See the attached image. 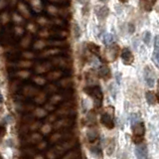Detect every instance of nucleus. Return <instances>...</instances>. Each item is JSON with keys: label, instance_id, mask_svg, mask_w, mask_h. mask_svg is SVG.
<instances>
[{"label": "nucleus", "instance_id": "4c0bfd02", "mask_svg": "<svg viewBox=\"0 0 159 159\" xmlns=\"http://www.w3.org/2000/svg\"><path fill=\"white\" fill-rule=\"evenodd\" d=\"M24 1H30V0H24Z\"/></svg>", "mask_w": 159, "mask_h": 159}, {"label": "nucleus", "instance_id": "4be33fe9", "mask_svg": "<svg viewBox=\"0 0 159 159\" xmlns=\"http://www.w3.org/2000/svg\"><path fill=\"white\" fill-rule=\"evenodd\" d=\"M153 52H158L159 53V35L154 38V51Z\"/></svg>", "mask_w": 159, "mask_h": 159}, {"label": "nucleus", "instance_id": "f257e3e1", "mask_svg": "<svg viewBox=\"0 0 159 159\" xmlns=\"http://www.w3.org/2000/svg\"><path fill=\"white\" fill-rule=\"evenodd\" d=\"M94 14L99 21H104L109 15V8L107 5H98L94 7Z\"/></svg>", "mask_w": 159, "mask_h": 159}, {"label": "nucleus", "instance_id": "c756f323", "mask_svg": "<svg viewBox=\"0 0 159 159\" xmlns=\"http://www.w3.org/2000/svg\"><path fill=\"white\" fill-rule=\"evenodd\" d=\"M133 31H134V27L132 26V24H128V32L133 33Z\"/></svg>", "mask_w": 159, "mask_h": 159}, {"label": "nucleus", "instance_id": "e433bc0d", "mask_svg": "<svg viewBox=\"0 0 159 159\" xmlns=\"http://www.w3.org/2000/svg\"><path fill=\"white\" fill-rule=\"evenodd\" d=\"M0 159H4V158H3V156L1 155V154H0Z\"/></svg>", "mask_w": 159, "mask_h": 159}, {"label": "nucleus", "instance_id": "7c9ffc66", "mask_svg": "<svg viewBox=\"0 0 159 159\" xmlns=\"http://www.w3.org/2000/svg\"><path fill=\"white\" fill-rule=\"evenodd\" d=\"M44 43L42 42V41H39V42H37V44H36V47H38V48H42L43 46H44Z\"/></svg>", "mask_w": 159, "mask_h": 159}, {"label": "nucleus", "instance_id": "412c9836", "mask_svg": "<svg viewBox=\"0 0 159 159\" xmlns=\"http://www.w3.org/2000/svg\"><path fill=\"white\" fill-rule=\"evenodd\" d=\"M152 60H153L154 64L156 65V67L159 69V53H158V52H153Z\"/></svg>", "mask_w": 159, "mask_h": 159}, {"label": "nucleus", "instance_id": "423d86ee", "mask_svg": "<svg viewBox=\"0 0 159 159\" xmlns=\"http://www.w3.org/2000/svg\"><path fill=\"white\" fill-rule=\"evenodd\" d=\"M121 61L123 62L124 65H131L133 62V55L131 53V51L129 50L128 48H124L122 51H121Z\"/></svg>", "mask_w": 159, "mask_h": 159}, {"label": "nucleus", "instance_id": "393cba45", "mask_svg": "<svg viewBox=\"0 0 159 159\" xmlns=\"http://www.w3.org/2000/svg\"><path fill=\"white\" fill-rule=\"evenodd\" d=\"M51 23H54V24H56V25H63V20L62 19H59L58 17H55V19H53Z\"/></svg>", "mask_w": 159, "mask_h": 159}, {"label": "nucleus", "instance_id": "bb28decb", "mask_svg": "<svg viewBox=\"0 0 159 159\" xmlns=\"http://www.w3.org/2000/svg\"><path fill=\"white\" fill-rule=\"evenodd\" d=\"M49 31L47 29H43L41 32H40V36H42V37H48L49 36Z\"/></svg>", "mask_w": 159, "mask_h": 159}, {"label": "nucleus", "instance_id": "f03ea898", "mask_svg": "<svg viewBox=\"0 0 159 159\" xmlns=\"http://www.w3.org/2000/svg\"><path fill=\"white\" fill-rule=\"evenodd\" d=\"M144 80H145V83L149 88H153L154 82H155V76H154L153 70L148 66L144 68Z\"/></svg>", "mask_w": 159, "mask_h": 159}, {"label": "nucleus", "instance_id": "20e7f679", "mask_svg": "<svg viewBox=\"0 0 159 159\" xmlns=\"http://www.w3.org/2000/svg\"><path fill=\"white\" fill-rule=\"evenodd\" d=\"M145 133V126L142 121H139L135 124H133V134H134V138H139L138 140L140 142L142 139V136Z\"/></svg>", "mask_w": 159, "mask_h": 159}, {"label": "nucleus", "instance_id": "c9c22d12", "mask_svg": "<svg viewBox=\"0 0 159 159\" xmlns=\"http://www.w3.org/2000/svg\"><path fill=\"white\" fill-rule=\"evenodd\" d=\"M119 2H121V3H126V2H128V0H119Z\"/></svg>", "mask_w": 159, "mask_h": 159}, {"label": "nucleus", "instance_id": "a211bd4d", "mask_svg": "<svg viewBox=\"0 0 159 159\" xmlns=\"http://www.w3.org/2000/svg\"><path fill=\"white\" fill-rule=\"evenodd\" d=\"M37 23L39 25H41V26H47V25H49L50 23H51V21L46 18V17H44V16H40L37 18Z\"/></svg>", "mask_w": 159, "mask_h": 159}, {"label": "nucleus", "instance_id": "a878e982", "mask_svg": "<svg viewBox=\"0 0 159 159\" xmlns=\"http://www.w3.org/2000/svg\"><path fill=\"white\" fill-rule=\"evenodd\" d=\"M7 4H8V0H0V11L6 7Z\"/></svg>", "mask_w": 159, "mask_h": 159}, {"label": "nucleus", "instance_id": "f704fd0d", "mask_svg": "<svg viewBox=\"0 0 159 159\" xmlns=\"http://www.w3.org/2000/svg\"><path fill=\"white\" fill-rule=\"evenodd\" d=\"M9 2H11V4H15L17 2V0H8Z\"/></svg>", "mask_w": 159, "mask_h": 159}, {"label": "nucleus", "instance_id": "2eb2a0df", "mask_svg": "<svg viewBox=\"0 0 159 159\" xmlns=\"http://www.w3.org/2000/svg\"><path fill=\"white\" fill-rule=\"evenodd\" d=\"M10 18H11V16H10L8 12H3L0 14V23L2 25H6L9 23Z\"/></svg>", "mask_w": 159, "mask_h": 159}, {"label": "nucleus", "instance_id": "aec40b11", "mask_svg": "<svg viewBox=\"0 0 159 159\" xmlns=\"http://www.w3.org/2000/svg\"><path fill=\"white\" fill-rule=\"evenodd\" d=\"M70 14V10L67 8H62V9H59V15H61L63 18H67Z\"/></svg>", "mask_w": 159, "mask_h": 159}, {"label": "nucleus", "instance_id": "ddd939ff", "mask_svg": "<svg viewBox=\"0 0 159 159\" xmlns=\"http://www.w3.org/2000/svg\"><path fill=\"white\" fill-rule=\"evenodd\" d=\"M113 40H114V37H113V35L111 34V33H106L102 36V43L104 45H111V44H112Z\"/></svg>", "mask_w": 159, "mask_h": 159}, {"label": "nucleus", "instance_id": "72a5a7b5", "mask_svg": "<svg viewBox=\"0 0 159 159\" xmlns=\"http://www.w3.org/2000/svg\"><path fill=\"white\" fill-rule=\"evenodd\" d=\"M99 2H102V3H107L109 0H98Z\"/></svg>", "mask_w": 159, "mask_h": 159}, {"label": "nucleus", "instance_id": "b1692460", "mask_svg": "<svg viewBox=\"0 0 159 159\" xmlns=\"http://www.w3.org/2000/svg\"><path fill=\"white\" fill-rule=\"evenodd\" d=\"M14 32L16 35L20 36V35H22L24 33V29L21 26H18V25H17V26H15V28H14Z\"/></svg>", "mask_w": 159, "mask_h": 159}, {"label": "nucleus", "instance_id": "473e14b6", "mask_svg": "<svg viewBox=\"0 0 159 159\" xmlns=\"http://www.w3.org/2000/svg\"><path fill=\"white\" fill-rule=\"evenodd\" d=\"M3 96H2V93H1V92H0V104H1L2 102H3Z\"/></svg>", "mask_w": 159, "mask_h": 159}, {"label": "nucleus", "instance_id": "2f4dec72", "mask_svg": "<svg viewBox=\"0 0 159 159\" xmlns=\"http://www.w3.org/2000/svg\"><path fill=\"white\" fill-rule=\"evenodd\" d=\"M49 1L54 2V3H60V2H62L63 0H49Z\"/></svg>", "mask_w": 159, "mask_h": 159}, {"label": "nucleus", "instance_id": "9d476101", "mask_svg": "<svg viewBox=\"0 0 159 159\" xmlns=\"http://www.w3.org/2000/svg\"><path fill=\"white\" fill-rule=\"evenodd\" d=\"M29 2L35 12L40 13L43 10V3L41 0H30Z\"/></svg>", "mask_w": 159, "mask_h": 159}, {"label": "nucleus", "instance_id": "dca6fc26", "mask_svg": "<svg viewBox=\"0 0 159 159\" xmlns=\"http://www.w3.org/2000/svg\"><path fill=\"white\" fill-rule=\"evenodd\" d=\"M89 13H91V7H89V3L83 5V7L81 8V15H82V17H89Z\"/></svg>", "mask_w": 159, "mask_h": 159}, {"label": "nucleus", "instance_id": "6ab92c4d", "mask_svg": "<svg viewBox=\"0 0 159 159\" xmlns=\"http://www.w3.org/2000/svg\"><path fill=\"white\" fill-rule=\"evenodd\" d=\"M150 41H151V33L149 31L144 32V34H143V42L145 43L146 45H149V44H150Z\"/></svg>", "mask_w": 159, "mask_h": 159}, {"label": "nucleus", "instance_id": "f3484780", "mask_svg": "<svg viewBox=\"0 0 159 159\" xmlns=\"http://www.w3.org/2000/svg\"><path fill=\"white\" fill-rule=\"evenodd\" d=\"M109 74H111V72H109V69L107 66H102L101 69H99V75H101L102 78L107 79L109 76H111Z\"/></svg>", "mask_w": 159, "mask_h": 159}, {"label": "nucleus", "instance_id": "6e6552de", "mask_svg": "<svg viewBox=\"0 0 159 159\" xmlns=\"http://www.w3.org/2000/svg\"><path fill=\"white\" fill-rule=\"evenodd\" d=\"M157 0H139V7H140L143 11L150 12L153 9L154 5L156 4Z\"/></svg>", "mask_w": 159, "mask_h": 159}, {"label": "nucleus", "instance_id": "1a4fd4ad", "mask_svg": "<svg viewBox=\"0 0 159 159\" xmlns=\"http://www.w3.org/2000/svg\"><path fill=\"white\" fill-rule=\"evenodd\" d=\"M101 120L102 122V124L106 127L109 128V129H111L113 126H114V123H113V120H112V117L109 116L108 113H103L102 117H101Z\"/></svg>", "mask_w": 159, "mask_h": 159}, {"label": "nucleus", "instance_id": "f8f14e48", "mask_svg": "<svg viewBox=\"0 0 159 159\" xmlns=\"http://www.w3.org/2000/svg\"><path fill=\"white\" fill-rule=\"evenodd\" d=\"M47 13L53 17H57L59 15V8L53 4H50L47 6Z\"/></svg>", "mask_w": 159, "mask_h": 159}, {"label": "nucleus", "instance_id": "4468645a", "mask_svg": "<svg viewBox=\"0 0 159 159\" xmlns=\"http://www.w3.org/2000/svg\"><path fill=\"white\" fill-rule=\"evenodd\" d=\"M145 98H146V102L150 104V106H152V104H154L156 102V98H155V94H154L152 92H147L145 93Z\"/></svg>", "mask_w": 159, "mask_h": 159}, {"label": "nucleus", "instance_id": "9b49d317", "mask_svg": "<svg viewBox=\"0 0 159 159\" xmlns=\"http://www.w3.org/2000/svg\"><path fill=\"white\" fill-rule=\"evenodd\" d=\"M11 19L13 20V22H14L15 24H17V25H18V26H20L21 24H24V23H25V19H24L18 12H14V13H12V15H11Z\"/></svg>", "mask_w": 159, "mask_h": 159}, {"label": "nucleus", "instance_id": "cd10ccee", "mask_svg": "<svg viewBox=\"0 0 159 159\" xmlns=\"http://www.w3.org/2000/svg\"><path fill=\"white\" fill-rule=\"evenodd\" d=\"M116 82H117V84H120V81H121V75H120V73H116Z\"/></svg>", "mask_w": 159, "mask_h": 159}, {"label": "nucleus", "instance_id": "39448f33", "mask_svg": "<svg viewBox=\"0 0 159 159\" xmlns=\"http://www.w3.org/2000/svg\"><path fill=\"white\" fill-rule=\"evenodd\" d=\"M71 31H72L73 37L76 39V40H79L80 38L82 37L83 31H82L81 25H80V23L77 21V20H73V21H72V24H71Z\"/></svg>", "mask_w": 159, "mask_h": 159}, {"label": "nucleus", "instance_id": "5701e85b", "mask_svg": "<svg viewBox=\"0 0 159 159\" xmlns=\"http://www.w3.org/2000/svg\"><path fill=\"white\" fill-rule=\"evenodd\" d=\"M27 30H29V31L32 33H35L37 30V26L34 23H29V24H27Z\"/></svg>", "mask_w": 159, "mask_h": 159}, {"label": "nucleus", "instance_id": "c85d7f7f", "mask_svg": "<svg viewBox=\"0 0 159 159\" xmlns=\"http://www.w3.org/2000/svg\"><path fill=\"white\" fill-rule=\"evenodd\" d=\"M76 1H77V3L81 4V5H84V4L89 3V0H76Z\"/></svg>", "mask_w": 159, "mask_h": 159}, {"label": "nucleus", "instance_id": "7ed1b4c3", "mask_svg": "<svg viewBox=\"0 0 159 159\" xmlns=\"http://www.w3.org/2000/svg\"><path fill=\"white\" fill-rule=\"evenodd\" d=\"M134 153L137 159H148V150L145 144H138L135 146Z\"/></svg>", "mask_w": 159, "mask_h": 159}, {"label": "nucleus", "instance_id": "0eeeda50", "mask_svg": "<svg viewBox=\"0 0 159 159\" xmlns=\"http://www.w3.org/2000/svg\"><path fill=\"white\" fill-rule=\"evenodd\" d=\"M17 8H18V13L21 15L24 19H29L31 18V13H30V10L28 6L23 2H18L17 4Z\"/></svg>", "mask_w": 159, "mask_h": 159}]
</instances>
